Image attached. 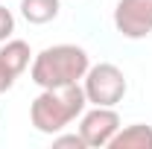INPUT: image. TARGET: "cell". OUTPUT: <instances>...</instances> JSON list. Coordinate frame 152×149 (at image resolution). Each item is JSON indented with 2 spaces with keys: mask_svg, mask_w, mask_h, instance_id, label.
Masks as SVG:
<instances>
[{
  "mask_svg": "<svg viewBox=\"0 0 152 149\" xmlns=\"http://www.w3.org/2000/svg\"><path fill=\"white\" fill-rule=\"evenodd\" d=\"M108 149H152V126H146V123H132L126 129L120 126Z\"/></svg>",
  "mask_w": 152,
  "mask_h": 149,
  "instance_id": "obj_6",
  "label": "cell"
},
{
  "mask_svg": "<svg viewBox=\"0 0 152 149\" xmlns=\"http://www.w3.org/2000/svg\"><path fill=\"white\" fill-rule=\"evenodd\" d=\"M58 9H61V3L58 0H20V15L26 23H50V20L58 18Z\"/></svg>",
  "mask_w": 152,
  "mask_h": 149,
  "instance_id": "obj_8",
  "label": "cell"
},
{
  "mask_svg": "<svg viewBox=\"0 0 152 149\" xmlns=\"http://www.w3.org/2000/svg\"><path fill=\"white\" fill-rule=\"evenodd\" d=\"M12 32H15V15L0 3V44H3V41H9Z\"/></svg>",
  "mask_w": 152,
  "mask_h": 149,
  "instance_id": "obj_9",
  "label": "cell"
},
{
  "mask_svg": "<svg viewBox=\"0 0 152 149\" xmlns=\"http://www.w3.org/2000/svg\"><path fill=\"white\" fill-rule=\"evenodd\" d=\"M15 79H18V76H15L12 70H9V67H6V64H3V61H0V93H6V91H9V88L15 85Z\"/></svg>",
  "mask_w": 152,
  "mask_h": 149,
  "instance_id": "obj_11",
  "label": "cell"
},
{
  "mask_svg": "<svg viewBox=\"0 0 152 149\" xmlns=\"http://www.w3.org/2000/svg\"><path fill=\"white\" fill-rule=\"evenodd\" d=\"M91 58L82 47L76 44H56L41 50L32 64H29V76L38 88H61V85H73L88 73Z\"/></svg>",
  "mask_w": 152,
  "mask_h": 149,
  "instance_id": "obj_2",
  "label": "cell"
},
{
  "mask_svg": "<svg viewBox=\"0 0 152 149\" xmlns=\"http://www.w3.org/2000/svg\"><path fill=\"white\" fill-rule=\"evenodd\" d=\"M53 146H76V149H88V143L82 140V134H56Z\"/></svg>",
  "mask_w": 152,
  "mask_h": 149,
  "instance_id": "obj_10",
  "label": "cell"
},
{
  "mask_svg": "<svg viewBox=\"0 0 152 149\" xmlns=\"http://www.w3.org/2000/svg\"><path fill=\"white\" fill-rule=\"evenodd\" d=\"M117 131H120V114L114 111V105H94L91 111H82L79 134L88 146H108Z\"/></svg>",
  "mask_w": 152,
  "mask_h": 149,
  "instance_id": "obj_4",
  "label": "cell"
},
{
  "mask_svg": "<svg viewBox=\"0 0 152 149\" xmlns=\"http://www.w3.org/2000/svg\"><path fill=\"white\" fill-rule=\"evenodd\" d=\"M0 61H3L15 76H20L29 64H32V50H29L26 41L9 38V41H3V47H0Z\"/></svg>",
  "mask_w": 152,
  "mask_h": 149,
  "instance_id": "obj_7",
  "label": "cell"
},
{
  "mask_svg": "<svg viewBox=\"0 0 152 149\" xmlns=\"http://www.w3.org/2000/svg\"><path fill=\"white\" fill-rule=\"evenodd\" d=\"M82 88L91 105H117L123 102V96L129 91V82L117 64L99 61L94 67H88V73L82 76Z\"/></svg>",
  "mask_w": 152,
  "mask_h": 149,
  "instance_id": "obj_3",
  "label": "cell"
},
{
  "mask_svg": "<svg viewBox=\"0 0 152 149\" xmlns=\"http://www.w3.org/2000/svg\"><path fill=\"white\" fill-rule=\"evenodd\" d=\"M85 105H88V96L79 82L61 85V88H41V93L29 105V120L41 134H58L85 111Z\"/></svg>",
  "mask_w": 152,
  "mask_h": 149,
  "instance_id": "obj_1",
  "label": "cell"
},
{
  "mask_svg": "<svg viewBox=\"0 0 152 149\" xmlns=\"http://www.w3.org/2000/svg\"><path fill=\"white\" fill-rule=\"evenodd\" d=\"M114 26L123 38H146L152 35V0H117Z\"/></svg>",
  "mask_w": 152,
  "mask_h": 149,
  "instance_id": "obj_5",
  "label": "cell"
}]
</instances>
